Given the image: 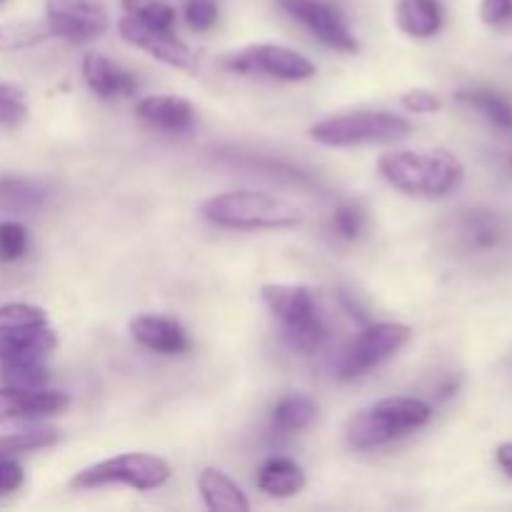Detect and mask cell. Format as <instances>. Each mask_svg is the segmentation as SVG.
Listing matches in <instances>:
<instances>
[{
    "label": "cell",
    "mask_w": 512,
    "mask_h": 512,
    "mask_svg": "<svg viewBox=\"0 0 512 512\" xmlns=\"http://www.w3.org/2000/svg\"><path fill=\"white\" fill-rule=\"evenodd\" d=\"M378 170L395 190L413 198H448L465 180L463 163L443 148L385 153Z\"/></svg>",
    "instance_id": "1"
},
{
    "label": "cell",
    "mask_w": 512,
    "mask_h": 512,
    "mask_svg": "<svg viewBox=\"0 0 512 512\" xmlns=\"http://www.w3.org/2000/svg\"><path fill=\"white\" fill-rule=\"evenodd\" d=\"M208 223L230 230L295 228L305 220V210L293 200L258 190H230L213 195L200 205Z\"/></svg>",
    "instance_id": "2"
},
{
    "label": "cell",
    "mask_w": 512,
    "mask_h": 512,
    "mask_svg": "<svg viewBox=\"0 0 512 512\" xmlns=\"http://www.w3.org/2000/svg\"><path fill=\"white\" fill-rule=\"evenodd\" d=\"M433 420V408L420 398H383L368 408L355 410L345 423V438L355 450H370L405 438Z\"/></svg>",
    "instance_id": "3"
},
{
    "label": "cell",
    "mask_w": 512,
    "mask_h": 512,
    "mask_svg": "<svg viewBox=\"0 0 512 512\" xmlns=\"http://www.w3.org/2000/svg\"><path fill=\"white\" fill-rule=\"evenodd\" d=\"M265 305L283 325L288 345L300 353H315L328 340V325L320 313L318 298L308 285L268 283L260 288Z\"/></svg>",
    "instance_id": "4"
},
{
    "label": "cell",
    "mask_w": 512,
    "mask_h": 512,
    "mask_svg": "<svg viewBox=\"0 0 512 512\" xmlns=\"http://www.w3.org/2000/svg\"><path fill=\"white\" fill-rule=\"evenodd\" d=\"M310 138L328 148H353V145H388L408 138L413 133V123L403 115L388 110H358L325 118L310 125Z\"/></svg>",
    "instance_id": "5"
},
{
    "label": "cell",
    "mask_w": 512,
    "mask_h": 512,
    "mask_svg": "<svg viewBox=\"0 0 512 512\" xmlns=\"http://www.w3.org/2000/svg\"><path fill=\"white\" fill-rule=\"evenodd\" d=\"M170 475H173V470H170L168 460H163L160 455L123 453L75 473L70 478V488L93 490L105 488V485H128L135 490H155L163 488Z\"/></svg>",
    "instance_id": "6"
},
{
    "label": "cell",
    "mask_w": 512,
    "mask_h": 512,
    "mask_svg": "<svg viewBox=\"0 0 512 512\" xmlns=\"http://www.w3.org/2000/svg\"><path fill=\"white\" fill-rule=\"evenodd\" d=\"M223 68L238 75H265V78L285 80V83L310 80L318 73L313 60L278 43H255L233 50L223 58Z\"/></svg>",
    "instance_id": "7"
},
{
    "label": "cell",
    "mask_w": 512,
    "mask_h": 512,
    "mask_svg": "<svg viewBox=\"0 0 512 512\" xmlns=\"http://www.w3.org/2000/svg\"><path fill=\"white\" fill-rule=\"evenodd\" d=\"M413 338V328L403 323H370L350 343L338 365L340 380H355L380 368L400 353Z\"/></svg>",
    "instance_id": "8"
},
{
    "label": "cell",
    "mask_w": 512,
    "mask_h": 512,
    "mask_svg": "<svg viewBox=\"0 0 512 512\" xmlns=\"http://www.w3.org/2000/svg\"><path fill=\"white\" fill-rule=\"evenodd\" d=\"M278 5L328 48L340 50V53L360 50V40L350 30L343 10L330 0H278Z\"/></svg>",
    "instance_id": "9"
},
{
    "label": "cell",
    "mask_w": 512,
    "mask_h": 512,
    "mask_svg": "<svg viewBox=\"0 0 512 512\" xmlns=\"http://www.w3.org/2000/svg\"><path fill=\"white\" fill-rule=\"evenodd\" d=\"M118 33L125 43L145 50L150 58L170 65V68L185 70V73H195L198 70V58L188 48V43H183L175 35V30L153 28V25H145L140 20H135L133 15H123L118 20Z\"/></svg>",
    "instance_id": "10"
},
{
    "label": "cell",
    "mask_w": 512,
    "mask_h": 512,
    "mask_svg": "<svg viewBox=\"0 0 512 512\" xmlns=\"http://www.w3.org/2000/svg\"><path fill=\"white\" fill-rule=\"evenodd\" d=\"M45 20L55 38L88 43L108 30L110 18L95 0H45Z\"/></svg>",
    "instance_id": "11"
},
{
    "label": "cell",
    "mask_w": 512,
    "mask_h": 512,
    "mask_svg": "<svg viewBox=\"0 0 512 512\" xmlns=\"http://www.w3.org/2000/svg\"><path fill=\"white\" fill-rule=\"evenodd\" d=\"M130 335L138 345L148 348L150 353L158 355H185L193 348V340H190L188 330L178 323V320L168 318V315H135L130 320Z\"/></svg>",
    "instance_id": "12"
},
{
    "label": "cell",
    "mask_w": 512,
    "mask_h": 512,
    "mask_svg": "<svg viewBox=\"0 0 512 512\" xmlns=\"http://www.w3.org/2000/svg\"><path fill=\"white\" fill-rule=\"evenodd\" d=\"M135 115L140 123L148 128L160 130V133L185 135L198 125V110L190 100L178 98V95H148L138 100Z\"/></svg>",
    "instance_id": "13"
},
{
    "label": "cell",
    "mask_w": 512,
    "mask_h": 512,
    "mask_svg": "<svg viewBox=\"0 0 512 512\" xmlns=\"http://www.w3.org/2000/svg\"><path fill=\"white\" fill-rule=\"evenodd\" d=\"M70 398L58 390H13L0 388V423L18 418H45L63 413Z\"/></svg>",
    "instance_id": "14"
},
{
    "label": "cell",
    "mask_w": 512,
    "mask_h": 512,
    "mask_svg": "<svg viewBox=\"0 0 512 512\" xmlns=\"http://www.w3.org/2000/svg\"><path fill=\"white\" fill-rule=\"evenodd\" d=\"M83 80L98 98L115 100L128 98L138 90V78L130 70L120 68L103 53H88L83 58Z\"/></svg>",
    "instance_id": "15"
},
{
    "label": "cell",
    "mask_w": 512,
    "mask_h": 512,
    "mask_svg": "<svg viewBox=\"0 0 512 512\" xmlns=\"http://www.w3.org/2000/svg\"><path fill=\"white\" fill-rule=\"evenodd\" d=\"M55 348H58V335L48 325L15 330V333H0V365L43 363Z\"/></svg>",
    "instance_id": "16"
},
{
    "label": "cell",
    "mask_w": 512,
    "mask_h": 512,
    "mask_svg": "<svg viewBox=\"0 0 512 512\" xmlns=\"http://www.w3.org/2000/svg\"><path fill=\"white\" fill-rule=\"evenodd\" d=\"M395 23L408 38H435L445 23L443 5H440V0H398Z\"/></svg>",
    "instance_id": "17"
},
{
    "label": "cell",
    "mask_w": 512,
    "mask_h": 512,
    "mask_svg": "<svg viewBox=\"0 0 512 512\" xmlns=\"http://www.w3.org/2000/svg\"><path fill=\"white\" fill-rule=\"evenodd\" d=\"M255 483H258L260 493L270 495V498L285 500L303 493L308 478H305V470L300 468L295 460L275 455V458H268L260 465Z\"/></svg>",
    "instance_id": "18"
},
{
    "label": "cell",
    "mask_w": 512,
    "mask_h": 512,
    "mask_svg": "<svg viewBox=\"0 0 512 512\" xmlns=\"http://www.w3.org/2000/svg\"><path fill=\"white\" fill-rule=\"evenodd\" d=\"M198 490L200 495H203L205 508L213 512H248L250 510V500L245 498L240 485H235V480H230L228 475L218 468L200 470Z\"/></svg>",
    "instance_id": "19"
},
{
    "label": "cell",
    "mask_w": 512,
    "mask_h": 512,
    "mask_svg": "<svg viewBox=\"0 0 512 512\" xmlns=\"http://www.w3.org/2000/svg\"><path fill=\"white\" fill-rule=\"evenodd\" d=\"M455 98L460 105L483 115L498 130H512V103L508 95L490 88H465Z\"/></svg>",
    "instance_id": "20"
},
{
    "label": "cell",
    "mask_w": 512,
    "mask_h": 512,
    "mask_svg": "<svg viewBox=\"0 0 512 512\" xmlns=\"http://www.w3.org/2000/svg\"><path fill=\"white\" fill-rule=\"evenodd\" d=\"M315 418H318V405L305 393H288L273 405V428L283 435L308 430Z\"/></svg>",
    "instance_id": "21"
},
{
    "label": "cell",
    "mask_w": 512,
    "mask_h": 512,
    "mask_svg": "<svg viewBox=\"0 0 512 512\" xmlns=\"http://www.w3.org/2000/svg\"><path fill=\"white\" fill-rule=\"evenodd\" d=\"M48 200V188L30 178H0V210L3 213H35Z\"/></svg>",
    "instance_id": "22"
},
{
    "label": "cell",
    "mask_w": 512,
    "mask_h": 512,
    "mask_svg": "<svg viewBox=\"0 0 512 512\" xmlns=\"http://www.w3.org/2000/svg\"><path fill=\"white\" fill-rule=\"evenodd\" d=\"M48 38H53V30H50L45 18H13L0 23V53L33 48V45H40Z\"/></svg>",
    "instance_id": "23"
},
{
    "label": "cell",
    "mask_w": 512,
    "mask_h": 512,
    "mask_svg": "<svg viewBox=\"0 0 512 512\" xmlns=\"http://www.w3.org/2000/svg\"><path fill=\"white\" fill-rule=\"evenodd\" d=\"M125 15H133L135 20L153 28L175 30L178 23V10L170 0H120Z\"/></svg>",
    "instance_id": "24"
},
{
    "label": "cell",
    "mask_w": 512,
    "mask_h": 512,
    "mask_svg": "<svg viewBox=\"0 0 512 512\" xmlns=\"http://www.w3.org/2000/svg\"><path fill=\"white\" fill-rule=\"evenodd\" d=\"M463 238L470 248L475 250H490L503 240V225L495 215L478 210L470 213L463 223Z\"/></svg>",
    "instance_id": "25"
},
{
    "label": "cell",
    "mask_w": 512,
    "mask_h": 512,
    "mask_svg": "<svg viewBox=\"0 0 512 512\" xmlns=\"http://www.w3.org/2000/svg\"><path fill=\"white\" fill-rule=\"evenodd\" d=\"M60 440V433L53 428H38V430H20V433H10L0 438V455H20L33 453V450L53 448Z\"/></svg>",
    "instance_id": "26"
},
{
    "label": "cell",
    "mask_w": 512,
    "mask_h": 512,
    "mask_svg": "<svg viewBox=\"0 0 512 512\" xmlns=\"http://www.w3.org/2000/svg\"><path fill=\"white\" fill-rule=\"evenodd\" d=\"M0 380L5 388L38 390L48 383V368L43 363H5L0 365Z\"/></svg>",
    "instance_id": "27"
},
{
    "label": "cell",
    "mask_w": 512,
    "mask_h": 512,
    "mask_svg": "<svg viewBox=\"0 0 512 512\" xmlns=\"http://www.w3.org/2000/svg\"><path fill=\"white\" fill-rule=\"evenodd\" d=\"M48 325V315L43 308L30 303H5L0 305V333H15Z\"/></svg>",
    "instance_id": "28"
},
{
    "label": "cell",
    "mask_w": 512,
    "mask_h": 512,
    "mask_svg": "<svg viewBox=\"0 0 512 512\" xmlns=\"http://www.w3.org/2000/svg\"><path fill=\"white\" fill-rule=\"evenodd\" d=\"M233 163L245 165V168L260 170V173H268V175H273V178L288 180V183H295V185H313V178H310L308 173H303V170L293 168V165H290V163H283V160L253 158V155H248V158H238V160L233 158Z\"/></svg>",
    "instance_id": "29"
},
{
    "label": "cell",
    "mask_w": 512,
    "mask_h": 512,
    "mask_svg": "<svg viewBox=\"0 0 512 512\" xmlns=\"http://www.w3.org/2000/svg\"><path fill=\"white\" fill-rule=\"evenodd\" d=\"M365 223H368L365 208L360 203H355V200H348V203L335 208L333 228L343 240H358L363 235Z\"/></svg>",
    "instance_id": "30"
},
{
    "label": "cell",
    "mask_w": 512,
    "mask_h": 512,
    "mask_svg": "<svg viewBox=\"0 0 512 512\" xmlns=\"http://www.w3.org/2000/svg\"><path fill=\"white\" fill-rule=\"evenodd\" d=\"M28 253V230L18 220H3L0 223V260L15 263Z\"/></svg>",
    "instance_id": "31"
},
{
    "label": "cell",
    "mask_w": 512,
    "mask_h": 512,
    "mask_svg": "<svg viewBox=\"0 0 512 512\" xmlns=\"http://www.w3.org/2000/svg\"><path fill=\"white\" fill-rule=\"evenodd\" d=\"M28 118V100L18 85L0 83V125H20Z\"/></svg>",
    "instance_id": "32"
},
{
    "label": "cell",
    "mask_w": 512,
    "mask_h": 512,
    "mask_svg": "<svg viewBox=\"0 0 512 512\" xmlns=\"http://www.w3.org/2000/svg\"><path fill=\"white\" fill-rule=\"evenodd\" d=\"M185 23L195 30V33H208L218 25V5L215 0H185Z\"/></svg>",
    "instance_id": "33"
},
{
    "label": "cell",
    "mask_w": 512,
    "mask_h": 512,
    "mask_svg": "<svg viewBox=\"0 0 512 512\" xmlns=\"http://www.w3.org/2000/svg\"><path fill=\"white\" fill-rule=\"evenodd\" d=\"M400 105H403L408 113H420V115H430L438 113L443 108V100H440L438 93L428 88H413L400 98Z\"/></svg>",
    "instance_id": "34"
},
{
    "label": "cell",
    "mask_w": 512,
    "mask_h": 512,
    "mask_svg": "<svg viewBox=\"0 0 512 512\" xmlns=\"http://www.w3.org/2000/svg\"><path fill=\"white\" fill-rule=\"evenodd\" d=\"M25 473L13 455H0V495H10L23 485Z\"/></svg>",
    "instance_id": "35"
},
{
    "label": "cell",
    "mask_w": 512,
    "mask_h": 512,
    "mask_svg": "<svg viewBox=\"0 0 512 512\" xmlns=\"http://www.w3.org/2000/svg\"><path fill=\"white\" fill-rule=\"evenodd\" d=\"M480 20L490 28H500L512 20V0H480Z\"/></svg>",
    "instance_id": "36"
},
{
    "label": "cell",
    "mask_w": 512,
    "mask_h": 512,
    "mask_svg": "<svg viewBox=\"0 0 512 512\" xmlns=\"http://www.w3.org/2000/svg\"><path fill=\"white\" fill-rule=\"evenodd\" d=\"M495 460H498L500 470H503L508 478H512V440H508V443H500L498 448H495Z\"/></svg>",
    "instance_id": "37"
},
{
    "label": "cell",
    "mask_w": 512,
    "mask_h": 512,
    "mask_svg": "<svg viewBox=\"0 0 512 512\" xmlns=\"http://www.w3.org/2000/svg\"><path fill=\"white\" fill-rule=\"evenodd\" d=\"M0 3H3V0H0Z\"/></svg>",
    "instance_id": "38"
}]
</instances>
